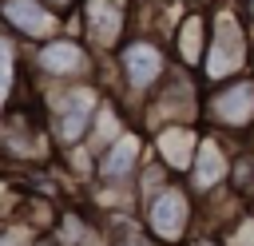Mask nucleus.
Wrapping results in <instances>:
<instances>
[{"instance_id":"19","label":"nucleus","mask_w":254,"mask_h":246,"mask_svg":"<svg viewBox=\"0 0 254 246\" xmlns=\"http://www.w3.org/2000/svg\"><path fill=\"white\" fill-rule=\"evenodd\" d=\"M48 4H52V8H56V12H64V16H67V12H71V8H75V4H79V0H48Z\"/></svg>"},{"instance_id":"13","label":"nucleus","mask_w":254,"mask_h":246,"mask_svg":"<svg viewBox=\"0 0 254 246\" xmlns=\"http://www.w3.org/2000/svg\"><path fill=\"white\" fill-rule=\"evenodd\" d=\"M198 139H202V123H171L163 131L151 135V155L171 171V175H187L190 163H194V151H198Z\"/></svg>"},{"instance_id":"5","label":"nucleus","mask_w":254,"mask_h":246,"mask_svg":"<svg viewBox=\"0 0 254 246\" xmlns=\"http://www.w3.org/2000/svg\"><path fill=\"white\" fill-rule=\"evenodd\" d=\"M254 71V28L234 4L210 8V48L202 63V83H222Z\"/></svg>"},{"instance_id":"6","label":"nucleus","mask_w":254,"mask_h":246,"mask_svg":"<svg viewBox=\"0 0 254 246\" xmlns=\"http://www.w3.org/2000/svg\"><path fill=\"white\" fill-rule=\"evenodd\" d=\"M202 127L234 143H254V71H242L202 91Z\"/></svg>"},{"instance_id":"4","label":"nucleus","mask_w":254,"mask_h":246,"mask_svg":"<svg viewBox=\"0 0 254 246\" xmlns=\"http://www.w3.org/2000/svg\"><path fill=\"white\" fill-rule=\"evenodd\" d=\"M139 214H143V230H147L151 242H159V246H190L194 234H198L202 206H198L194 190L187 186V179H171V183H163L159 190H151L139 202Z\"/></svg>"},{"instance_id":"17","label":"nucleus","mask_w":254,"mask_h":246,"mask_svg":"<svg viewBox=\"0 0 254 246\" xmlns=\"http://www.w3.org/2000/svg\"><path fill=\"white\" fill-rule=\"evenodd\" d=\"M218 238H222V246H254V202L242 206V210L234 214V222H230Z\"/></svg>"},{"instance_id":"3","label":"nucleus","mask_w":254,"mask_h":246,"mask_svg":"<svg viewBox=\"0 0 254 246\" xmlns=\"http://www.w3.org/2000/svg\"><path fill=\"white\" fill-rule=\"evenodd\" d=\"M24 63H28V83L32 87H64V83H87V79H103V56L75 32H60L52 40H40L32 48H24Z\"/></svg>"},{"instance_id":"22","label":"nucleus","mask_w":254,"mask_h":246,"mask_svg":"<svg viewBox=\"0 0 254 246\" xmlns=\"http://www.w3.org/2000/svg\"><path fill=\"white\" fill-rule=\"evenodd\" d=\"M202 4H210V0H190V8H202Z\"/></svg>"},{"instance_id":"11","label":"nucleus","mask_w":254,"mask_h":246,"mask_svg":"<svg viewBox=\"0 0 254 246\" xmlns=\"http://www.w3.org/2000/svg\"><path fill=\"white\" fill-rule=\"evenodd\" d=\"M0 28L24 48L67 32L64 12H56L48 0H0Z\"/></svg>"},{"instance_id":"10","label":"nucleus","mask_w":254,"mask_h":246,"mask_svg":"<svg viewBox=\"0 0 254 246\" xmlns=\"http://www.w3.org/2000/svg\"><path fill=\"white\" fill-rule=\"evenodd\" d=\"M147 159H151V135L135 123L127 135H119L107 151L95 155V183L99 186H135Z\"/></svg>"},{"instance_id":"20","label":"nucleus","mask_w":254,"mask_h":246,"mask_svg":"<svg viewBox=\"0 0 254 246\" xmlns=\"http://www.w3.org/2000/svg\"><path fill=\"white\" fill-rule=\"evenodd\" d=\"M119 246H159V242H151V238L143 234V238H131V242H119Z\"/></svg>"},{"instance_id":"16","label":"nucleus","mask_w":254,"mask_h":246,"mask_svg":"<svg viewBox=\"0 0 254 246\" xmlns=\"http://www.w3.org/2000/svg\"><path fill=\"white\" fill-rule=\"evenodd\" d=\"M230 190L242 202H254V143H238L234 167H230Z\"/></svg>"},{"instance_id":"18","label":"nucleus","mask_w":254,"mask_h":246,"mask_svg":"<svg viewBox=\"0 0 254 246\" xmlns=\"http://www.w3.org/2000/svg\"><path fill=\"white\" fill-rule=\"evenodd\" d=\"M12 186V175L8 171H0V214H8V206H4V190Z\"/></svg>"},{"instance_id":"15","label":"nucleus","mask_w":254,"mask_h":246,"mask_svg":"<svg viewBox=\"0 0 254 246\" xmlns=\"http://www.w3.org/2000/svg\"><path fill=\"white\" fill-rule=\"evenodd\" d=\"M131 127H135V111H131L119 95H111V91H107V99H103V107H99V115H95V123H91L87 147L99 155V151H107L119 135H127Z\"/></svg>"},{"instance_id":"2","label":"nucleus","mask_w":254,"mask_h":246,"mask_svg":"<svg viewBox=\"0 0 254 246\" xmlns=\"http://www.w3.org/2000/svg\"><path fill=\"white\" fill-rule=\"evenodd\" d=\"M36 99H40V115H44V127L56 143V151H71V147H83L87 135H91V123L107 99V87L103 79H87V83H64V87H36Z\"/></svg>"},{"instance_id":"1","label":"nucleus","mask_w":254,"mask_h":246,"mask_svg":"<svg viewBox=\"0 0 254 246\" xmlns=\"http://www.w3.org/2000/svg\"><path fill=\"white\" fill-rule=\"evenodd\" d=\"M175 75V56H171V44L155 32H135L127 36V44L107 56L103 63V87L111 95H119L131 111L155 95L167 79Z\"/></svg>"},{"instance_id":"21","label":"nucleus","mask_w":254,"mask_h":246,"mask_svg":"<svg viewBox=\"0 0 254 246\" xmlns=\"http://www.w3.org/2000/svg\"><path fill=\"white\" fill-rule=\"evenodd\" d=\"M36 246H60V242H56L52 234H40V238H36Z\"/></svg>"},{"instance_id":"9","label":"nucleus","mask_w":254,"mask_h":246,"mask_svg":"<svg viewBox=\"0 0 254 246\" xmlns=\"http://www.w3.org/2000/svg\"><path fill=\"white\" fill-rule=\"evenodd\" d=\"M234 151H238V143H234V139H226V135H218V131H206V127H202V139H198L194 163H190V171L183 175L198 202H202V198H210V194H218V190H230Z\"/></svg>"},{"instance_id":"8","label":"nucleus","mask_w":254,"mask_h":246,"mask_svg":"<svg viewBox=\"0 0 254 246\" xmlns=\"http://www.w3.org/2000/svg\"><path fill=\"white\" fill-rule=\"evenodd\" d=\"M79 36L107 60L135 36V0H79Z\"/></svg>"},{"instance_id":"7","label":"nucleus","mask_w":254,"mask_h":246,"mask_svg":"<svg viewBox=\"0 0 254 246\" xmlns=\"http://www.w3.org/2000/svg\"><path fill=\"white\" fill-rule=\"evenodd\" d=\"M202 91H206V83H202L198 75L175 67V75H171L155 95H147V99L135 107V123H139L147 135L171 127V123H202Z\"/></svg>"},{"instance_id":"12","label":"nucleus","mask_w":254,"mask_h":246,"mask_svg":"<svg viewBox=\"0 0 254 246\" xmlns=\"http://www.w3.org/2000/svg\"><path fill=\"white\" fill-rule=\"evenodd\" d=\"M206 48H210V12L206 8H187L171 32V56L179 71H190L202 79V63H206Z\"/></svg>"},{"instance_id":"14","label":"nucleus","mask_w":254,"mask_h":246,"mask_svg":"<svg viewBox=\"0 0 254 246\" xmlns=\"http://www.w3.org/2000/svg\"><path fill=\"white\" fill-rule=\"evenodd\" d=\"M28 91V63H24V48L20 40H12L0 28V115Z\"/></svg>"}]
</instances>
